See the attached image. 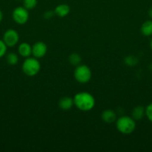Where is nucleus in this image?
Segmentation results:
<instances>
[{
	"instance_id": "1",
	"label": "nucleus",
	"mask_w": 152,
	"mask_h": 152,
	"mask_svg": "<svg viewBox=\"0 0 152 152\" xmlns=\"http://www.w3.org/2000/svg\"><path fill=\"white\" fill-rule=\"evenodd\" d=\"M74 105L79 110L83 111H88L94 108L95 100L94 96L88 92H79L75 95Z\"/></svg>"
},
{
	"instance_id": "2",
	"label": "nucleus",
	"mask_w": 152,
	"mask_h": 152,
	"mask_svg": "<svg viewBox=\"0 0 152 152\" xmlns=\"http://www.w3.org/2000/svg\"><path fill=\"white\" fill-rule=\"evenodd\" d=\"M116 129L124 134H130L133 133L136 129V122L133 117L128 116H122L116 122Z\"/></svg>"
},
{
	"instance_id": "3",
	"label": "nucleus",
	"mask_w": 152,
	"mask_h": 152,
	"mask_svg": "<svg viewBox=\"0 0 152 152\" xmlns=\"http://www.w3.org/2000/svg\"><path fill=\"white\" fill-rule=\"evenodd\" d=\"M40 63L37 58L28 57L22 64V71L28 77H34L40 71Z\"/></svg>"
},
{
	"instance_id": "4",
	"label": "nucleus",
	"mask_w": 152,
	"mask_h": 152,
	"mask_svg": "<svg viewBox=\"0 0 152 152\" xmlns=\"http://www.w3.org/2000/svg\"><path fill=\"white\" fill-rule=\"evenodd\" d=\"M74 77L79 83L84 84L90 80L92 77V71L87 65H79L75 70Z\"/></svg>"
},
{
	"instance_id": "5",
	"label": "nucleus",
	"mask_w": 152,
	"mask_h": 152,
	"mask_svg": "<svg viewBox=\"0 0 152 152\" xmlns=\"http://www.w3.org/2000/svg\"><path fill=\"white\" fill-rule=\"evenodd\" d=\"M12 17L16 23L19 25H24L29 19V13L25 7H17L13 10Z\"/></svg>"
},
{
	"instance_id": "6",
	"label": "nucleus",
	"mask_w": 152,
	"mask_h": 152,
	"mask_svg": "<svg viewBox=\"0 0 152 152\" xmlns=\"http://www.w3.org/2000/svg\"><path fill=\"white\" fill-rule=\"evenodd\" d=\"M19 36L17 31L13 29H9L4 32L3 36V41L5 43L7 47H14L18 43Z\"/></svg>"
},
{
	"instance_id": "7",
	"label": "nucleus",
	"mask_w": 152,
	"mask_h": 152,
	"mask_svg": "<svg viewBox=\"0 0 152 152\" xmlns=\"http://www.w3.org/2000/svg\"><path fill=\"white\" fill-rule=\"evenodd\" d=\"M47 53V45L43 42H37L32 46V54L37 59L43 57Z\"/></svg>"
},
{
	"instance_id": "8",
	"label": "nucleus",
	"mask_w": 152,
	"mask_h": 152,
	"mask_svg": "<svg viewBox=\"0 0 152 152\" xmlns=\"http://www.w3.org/2000/svg\"><path fill=\"white\" fill-rule=\"evenodd\" d=\"M116 117H117V116H116V112L111 109L104 110L101 114L102 120L107 124H110V123H113L115 121H116Z\"/></svg>"
},
{
	"instance_id": "9",
	"label": "nucleus",
	"mask_w": 152,
	"mask_h": 152,
	"mask_svg": "<svg viewBox=\"0 0 152 152\" xmlns=\"http://www.w3.org/2000/svg\"><path fill=\"white\" fill-rule=\"evenodd\" d=\"M18 52H19V55L22 56V57L28 58L32 53V47L28 43L22 42L19 45Z\"/></svg>"
},
{
	"instance_id": "10",
	"label": "nucleus",
	"mask_w": 152,
	"mask_h": 152,
	"mask_svg": "<svg viewBox=\"0 0 152 152\" xmlns=\"http://www.w3.org/2000/svg\"><path fill=\"white\" fill-rule=\"evenodd\" d=\"M70 7L66 4H61L55 9V13L60 17H65L69 13Z\"/></svg>"
},
{
	"instance_id": "11",
	"label": "nucleus",
	"mask_w": 152,
	"mask_h": 152,
	"mask_svg": "<svg viewBox=\"0 0 152 152\" xmlns=\"http://www.w3.org/2000/svg\"><path fill=\"white\" fill-rule=\"evenodd\" d=\"M73 105H74V100L72 98L69 97V96L63 97L59 102V107L64 111L70 109L72 108Z\"/></svg>"
},
{
	"instance_id": "12",
	"label": "nucleus",
	"mask_w": 152,
	"mask_h": 152,
	"mask_svg": "<svg viewBox=\"0 0 152 152\" xmlns=\"http://www.w3.org/2000/svg\"><path fill=\"white\" fill-rule=\"evenodd\" d=\"M141 33L145 37L152 36V20H147L143 22L141 26Z\"/></svg>"
},
{
	"instance_id": "13",
	"label": "nucleus",
	"mask_w": 152,
	"mask_h": 152,
	"mask_svg": "<svg viewBox=\"0 0 152 152\" xmlns=\"http://www.w3.org/2000/svg\"><path fill=\"white\" fill-rule=\"evenodd\" d=\"M145 115V108L142 106L135 107L132 111V117L135 120H140Z\"/></svg>"
},
{
	"instance_id": "14",
	"label": "nucleus",
	"mask_w": 152,
	"mask_h": 152,
	"mask_svg": "<svg viewBox=\"0 0 152 152\" xmlns=\"http://www.w3.org/2000/svg\"><path fill=\"white\" fill-rule=\"evenodd\" d=\"M69 62L72 65L77 66V65H80V62H81V57H80V56L78 53H72L69 56Z\"/></svg>"
},
{
	"instance_id": "15",
	"label": "nucleus",
	"mask_w": 152,
	"mask_h": 152,
	"mask_svg": "<svg viewBox=\"0 0 152 152\" xmlns=\"http://www.w3.org/2000/svg\"><path fill=\"white\" fill-rule=\"evenodd\" d=\"M6 61L10 65H15L19 62V57L14 53H10L6 56Z\"/></svg>"
},
{
	"instance_id": "16",
	"label": "nucleus",
	"mask_w": 152,
	"mask_h": 152,
	"mask_svg": "<svg viewBox=\"0 0 152 152\" xmlns=\"http://www.w3.org/2000/svg\"><path fill=\"white\" fill-rule=\"evenodd\" d=\"M37 0H23L24 7L27 10H31L34 9L37 6Z\"/></svg>"
},
{
	"instance_id": "17",
	"label": "nucleus",
	"mask_w": 152,
	"mask_h": 152,
	"mask_svg": "<svg viewBox=\"0 0 152 152\" xmlns=\"http://www.w3.org/2000/svg\"><path fill=\"white\" fill-rule=\"evenodd\" d=\"M145 116L149 121L152 123V102L145 108Z\"/></svg>"
},
{
	"instance_id": "18",
	"label": "nucleus",
	"mask_w": 152,
	"mask_h": 152,
	"mask_svg": "<svg viewBox=\"0 0 152 152\" xmlns=\"http://www.w3.org/2000/svg\"><path fill=\"white\" fill-rule=\"evenodd\" d=\"M125 62H126L127 65H131V66H133V65H135L137 64V59L135 57V56H129L125 59Z\"/></svg>"
},
{
	"instance_id": "19",
	"label": "nucleus",
	"mask_w": 152,
	"mask_h": 152,
	"mask_svg": "<svg viewBox=\"0 0 152 152\" xmlns=\"http://www.w3.org/2000/svg\"><path fill=\"white\" fill-rule=\"evenodd\" d=\"M7 51V45L3 40L0 39V58L3 57Z\"/></svg>"
},
{
	"instance_id": "20",
	"label": "nucleus",
	"mask_w": 152,
	"mask_h": 152,
	"mask_svg": "<svg viewBox=\"0 0 152 152\" xmlns=\"http://www.w3.org/2000/svg\"><path fill=\"white\" fill-rule=\"evenodd\" d=\"M53 16V12L52 11H47L44 13V17L46 19H50Z\"/></svg>"
},
{
	"instance_id": "21",
	"label": "nucleus",
	"mask_w": 152,
	"mask_h": 152,
	"mask_svg": "<svg viewBox=\"0 0 152 152\" xmlns=\"http://www.w3.org/2000/svg\"><path fill=\"white\" fill-rule=\"evenodd\" d=\"M148 16L152 19V7H151L148 10Z\"/></svg>"
},
{
	"instance_id": "22",
	"label": "nucleus",
	"mask_w": 152,
	"mask_h": 152,
	"mask_svg": "<svg viewBox=\"0 0 152 152\" xmlns=\"http://www.w3.org/2000/svg\"><path fill=\"white\" fill-rule=\"evenodd\" d=\"M2 19H3V13H2V12H1V10H0V22H1Z\"/></svg>"
},
{
	"instance_id": "23",
	"label": "nucleus",
	"mask_w": 152,
	"mask_h": 152,
	"mask_svg": "<svg viewBox=\"0 0 152 152\" xmlns=\"http://www.w3.org/2000/svg\"><path fill=\"white\" fill-rule=\"evenodd\" d=\"M150 47H151V49L152 50V39L151 40V42H150Z\"/></svg>"
},
{
	"instance_id": "24",
	"label": "nucleus",
	"mask_w": 152,
	"mask_h": 152,
	"mask_svg": "<svg viewBox=\"0 0 152 152\" xmlns=\"http://www.w3.org/2000/svg\"><path fill=\"white\" fill-rule=\"evenodd\" d=\"M16 1H20V0H16Z\"/></svg>"
}]
</instances>
